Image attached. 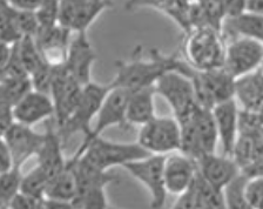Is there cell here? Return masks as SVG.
<instances>
[{"label": "cell", "instance_id": "obj_12", "mask_svg": "<svg viewBox=\"0 0 263 209\" xmlns=\"http://www.w3.org/2000/svg\"><path fill=\"white\" fill-rule=\"evenodd\" d=\"M113 6L110 0H60L59 24L72 32H87L99 15Z\"/></svg>", "mask_w": 263, "mask_h": 209}, {"label": "cell", "instance_id": "obj_36", "mask_svg": "<svg viewBox=\"0 0 263 209\" xmlns=\"http://www.w3.org/2000/svg\"><path fill=\"white\" fill-rule=\"evenodd\" d=\"M40 201L20 192L12 199L8 209H39Z\"/></svg>", "mask_w": 263, "mask_h": 209}, {"label": "cell", "instance_id": "obj_5", "mask_svg": "<svg viewBox=\"0 0 263 209\" xmlns=\"http://www.w3.org/2000/svg\"><path fill=\"white\" fill-rule=\"evenodd\" d=\"M156 94L161 96L178 121L192 116L199 106L194 85L191 78L172 71L163 74L155 84Z\"/></svg>", "mask_w": 263, "mask_h": 209}, {"label": "cell", "instance_id": "obj_43", "mask_svg": "<svg viewBox=\"0 0 263 209\" xmlns=\"http://www.w3.org/2000/svg\"><path fill=\"white\" fill-rule=\"evenodd\" d=\"M4 78H5V71H4V68H0V81H2Z\"/></svg>", "mask_w": 263, "mask_h": 209}, {"label": "cell", "instance_id": "obj_25", "mask_svg": "<svg viewBox=\"0 0 263 209\" xmlns=\"http://www.w3.org/2000/svg\"><path fill=\"white\" fill-rule=\"evenodd\" d=\"M31 89L33 87L30 77H5L0 81V108L13 109Z\"/></svg>", "mask_w": 263, "mask_h": 209}, {"label": "cell", "instance_id": "obj_23", "mask_svg": "<svg viewBox=\"0 0 263 209\" xmlns=\"http://www.w3.org/2000/svg\"><path fill=\"white\" fill-rule=\"evenodd\" d=\"M193 121H194V128L201 153L202 155L215 153L217 143H219V135H217L216 124L212 109L199 105L193 114Z\"/></svg>", "mask_w": 263, "mask_h": 209}, {"label": "cell", "instance_id": "obj_40", "mask_svg": "<svg viewBox=\"0 0 263 209\" xmlns=\"http://www.w3.org/2000/svg\"><path fill=\"white\" fill-rule=\"evenodd\" d=\"M247 0H223V5L227 18L234 17L245 12Z\"/></svg>", "mask_w": 263, "mask_h": 209}, {"label": "cell", "instance_id": "obj_30", "mask_svg": "<svg viewBox=\"0 0 263 209\" xmlns=\"http://www.w3.org/2000/svg\"><path fill=\"white\" fill-rule=\"evenodd\" d=\"M22 180L23 173L22 168L19 167L0 174V207L8 209L12 199L20 193Z\"/></svg>", "mask_w": 263, "mask_h": 209}, {"label": "cell", "instance_id": "obj_41", "mask_svg": "<svg viewBox=\"0 0 263 209\" xmlns=\"http://www.w3.org/2000/svg\"><path fill=\"white\" fill-rule=\"evenodd\" d=\"M246 12L257 15H263V0H247Z\"/></svg>", "mask_w": 263, "mask_h": 209}, {"label": "cell", "instance_id": "obj_2", "mask_svg": "<svg viewBox=\"0 0 263 209\" xmlns=\"http://www.w3.org/2000/svg\"><path fill=\"white\" fill-rule=\"evenodd\" d=\"M183 44L187 63L197 71L223 68L226 40L223 33L211 26L192 28Z\"/></svg>", "mask_w": 263, "mask_h": 209}, {"label": "cell", "instance_id": "obj_4", "mask_svg": "<svg viewBox=\"0 0 263 209\" xmlns=\"http://www.w3.org/2000/svg\"><path fill=\"white\" fill-rule=\"evenodd\" d=\"M110 88H112L110 84L102 85L94 81H89L88 84L84 85L79 102L76 109L73 110L72 116L65 121L60 128H57L64 141L78 133H82L84 137L89 133L92 128L90 124L93 119L97 118L102 102L106 99Z\"/></svg>", "mask_w": 263, "mask_h": 209}, {"label": "cell", "instance_id": "obj_34", "mask_svg": "<svg viewBox=\"0 0 263 209\" xmlns=\"http://www.w3.org/2000/svg\"><path fill=\"white\" fill-rule=\"evenodd\" d=\"M15 22L23 36H33L39 31V23L35 12L15 10Z\"/></svg>", "mask_w": 263, "mask_h": 209}, {"label": "cell", "instance_id": "obj_20", "mask_svg": "<svg viewBox=\"0 0 263 209\" xmlns=\"http://www.w3.org/2000/svg\"><path fill=\"white\" fill-rule=\"evenodd\" d=\"M63 143L64 140L58 129L48 126L45 132L43 145L36 154V160H38L36 165L46 173L49 181L59 175L67 165V160L64 157Z\"/></svg>", "mask_w": 263, "mask_h": 209}, {"label": "cell", "instance_id": "obj_39", "mask_svg": "<svg viewBox=\"0 0 263 209\" xmlns=\"http://www.w3.org/2000/svg\"><path fill=\"white\" fill-rule=\"evenodd\" d=\"M15 122L13 112L8 108H0V138L5 137V134Z\"/></svg>", "mask_w": 263, "mask_h": 209}, {"label": "cell", "instance_id": "obj_3", "mask_svg": "<svg viewBox=\"0 0 263 209\" xmlns=\"http://www.w3.org/2000/svg\"><path fill=\"white\" fill-rule=\"evenodd\" d=\"M151 155L138 142H114L97 138L73 161H80L100 172H108L115 166L123 167L135 160Z\"/></svg>", "mask_w": 263, "mask_h": 209}, {"label": "cell", "instance_id": "obj_46", "mask_svg": "<svg viewBox=\"0 0 263 209\" xmlns=\"http://www.w3.org/2000/svg\"><path fill=\"white\" fill-rule=\"evenodd\" d=\"M110 209H115V208H110Z\"/></svg>", "mask_w": 263, "mask_h": 209}, {"label": "cell", "instance_id": "obj_26", "mask_svg": "<svg viewBox=\"0 0 263 209\" xmlns=\"http://www.w3.org/2000/svg\"><path fill=\"white\" fill-rule=\"evenodd\" d=\"M248 176L241 173L223 189V199L227 209H255L247 199L246 182Z\"/></svg>", "mask_w": 263, "mask_h": 209}, {"label": "cell", "instance_id": "obj_19", "mask_svg": "<svg viewBox=\"0 0 263 209\" xmlns=\"http://www.w3.org/2000/svg\"><path fill=\"white\" fill-rule=\"evenodd\" d=\"M71 33V30L60 24L52 27L39 28L34 39L39 50L48 63L52 65L65 63L69 44L72 40Z\"/></svg>", "mask_w": 263, "mask_h": 209}, {"label": "cell", "instance_id": "obj_31", "mask_svg": "<svg viewBox=\"0 0 263 209\" xmlns=\"http://www.w3.org/2000/svg\"><path fill=\"white\" fill-rule=\"evenodd\" d=\"M23 38L15 22V10L7 6L0 11V42L7 45H14Z\"/></svg>", "mask_w": 263, "mask_h": 209}, {"label": "cell", "instance_id": "obj_15", "mask_svg": "<svg viewBox=\"0 0 263 209\" xmlns=\"http://www.w3.org/2000/svg\"><path fill=\"white\" fill-rule=\"evenodd\" d=\"M240 110L235 98L220 102L212 108L222 154L227 157L233 158L237 139L240 137Z\"/></svg>", "mask_w": 263, "mask_h": 209}, {"label": "cell", "instance_id": "obj_14", "mask_svg": "<svg viewBox=\"0 0 263 209\" xmlns=\"http://www.w3.org/2000/svg\"><path fill=\"white\" fill-rule=\"evenodd\" d=\"M163 174L167 193L173 195H181L195 182L197 161L181 151L168 154L164 159Z\"/></svg>", "mask_w": 263, "mask_h": 209}, {"label": "cell", "instance_id": "obj_17", "mask_svg": "<svg viewBox=\"0 0 263 209\" xmlns=\"http://www.w3.org/2000/svg\"><path fill=\"white\" fill-rule=\"evenodd\" d=\"M45 133H38L31 126L14 122L5 134L8 147L13 155L15 167L22 168L28 159L36 157L44 142Z\"/></svg>", "mask_w": 263, "mask_h": 209}, {"label": "cell", "instance_id": "obj_28", "mask_svg": "<svg viewBox=\"0 0 263 209\" xmlns=\"http://www.w3.org/2000/svg\"><path fill=\"white\" fill-rule=\"evenodd\" d=\"M16 46H18L19 55L22 58L28 75H31L45 61H47L39 50L35 39L33 36H23L22 40L16 43Z\"/></svg>", "mask_w": 263, "mask_h": 209}, {"label": "cell", "instance_id": "obj_16", "mask_svg": "<svg viewBox=\"0 0 263 209\" xmlns=\"http://www.w3.org/2000/svg\"><path fill=\"white\" fill-rule=\"evenodd\" d=\"M97 61V52L90 44L87 32H80L71 40L65 65L78 83L82 86L88 84L92 74V67Z\"/></svg>", "mask_w": 263, "mask_h": 209}, {"label": "cell", "instance_id": "obj_7", "mask_svg": "<svg viewBox=\"0 0 263 209\" xmlns=\"http://www.w3.org/2000/svg\"><path fill=\"white\" fill-rule=\"evenodd\" d=\"M191 78L200 106L212 109L220 102L235 98L236 80L224 68L197 71L192 68Z\"/></svg>", "mask_w": 263, "mask_h": 209}, {"label": "cell", "instance_id": "obj_10", "mask_svg": "<svg viewBox=\"0 0 263 209\" xmlns=\"http://www.w3.org/2000/svg\"><path fill=\"white\" fill-rule=\"evenodd\" d=\"M164 159L166 155L151 154L123 166L134 179L147 188L151 196L149 206L152 209H161L166 203L168 193L164 186Z\"/></svg>", "mask_w": 263, "mask_h": 209}, {"label": "cell", "instance_id": "obj_33", "mask_svg": "<svg viewBox=\"0 0 263 209\" xmlns=\"http://www.w3.org/2000/svg\"><path fill=\"white\" fill-rule=\"evenodd\" d=\"M52 68L53 65L48 61L41 65L40 67L35 69L34 72L30 75L32 87L35 91H39L41 93L48 94L51 91V81H52Z\"/></svg>", "mask_w": 263, "mask_h": 209}, {"label": "cell", "instance_id": "obj_35", "mask_svg": "<svg viewBox=\"0 0 263 209\" xmlns=\"http://www.w3.org/2000/svg\"><path fill=\"white\" fill-rule=\"evenodd\" d=\"M196 181V180H195ZM197 204V189L196 183L189 188L188 191L182 193L181 195H178L175 203L173 204L171 209H195Z\"/></svg>", "mask_w": 263, "mask_h": 209}, {"label": "cell", "instance_id": "obj_32", "mask_svg": "<svg viewBox=\"0 0 263 209\" xmlns=\"http://www.w3.org/2000/svg\"><path fill=\"white\" fill-rule=\"evenodd\" d=\"M40 28L52 27L59 24L60 0H44L41 6L35 11Z\"/></svg>", "mask_w": 263, "mask_h": 209}, {"label": "cell", "instance_id": "obj_6", "mask_svg": "<svg viewBox=\"0 0 263 209\" xmlns=\"http://www.w3.org/2000/svg\"><path fill=\"white\" fill-rule=\"evenodd\" d=\"M137 142L148 153L154 155L180 151L181 126L174 117H155L140 127Z\"/></svg>", "mask_w": 263, "mask_h": 209}, {"label": "cell", "instance_id": "obj_1", "mask_svg": "<svg viewBox=\"0 0 263 209\" xmlns=\"http://www.w3.org/2000/svg\"><path fill=\"white\" fill-rule=\"evenodd\" d=\"M141 48L137 47L130 60H119L115 63L117 74L112 80V86L122 87L128 91L155 86L156 81L168 72H180L184 60L178 54L166 55L156 48L149 51V58H141Z\"/></svg>", "mask_w": 263, "mask_h": 209}, {"label": "cell", "instance_id": "obj_13", "mask_svg": "<svg viewBox=\"0 0 263 209\" xmlns=\"http://www.w3.org/2000/svg\"><path fill=\"white\" fill-rule=\"evenodd\" d=\"M197 172L204 182L214 189L223 192L228 184L242 172L232 157L224 154L208 153L197 160Z\"/></svg>", "mask_w": 263, "mask_h": 209}, {"label": "cell", "instance_id": "obj_11", "mask_svg": "<svg viewBox=\"0 0 263 209\" xmlns=\"http://www.w3.org/2000/svg\"><path fill=\"white\" fill-rule=\"evenodd\" d=\"M263 61V43L235 36L226 46L223 68L237 80L260 69Z\"/></svg>", "mask_w": 263, "mask_h": 209}, {"label": "cell", "instance_id": "obj_9", "mask_svg": "<svg viewBox=\"0 0 263 209\" xmlns=\"http://www.w3.org/2000/svg\"><path fill=\"white\" fill-rule=\"evenodd\" d=\"M82 87L84 86L69 74L65 63L53 65L49 97L52 98L54 104L57 128H60L72 116L73 110L79 102Z\"/></svg>", "mask_w": 263, "mask_h": 209}, {"label": "cell", "instance_id": "obj_29", "mask_svg": "<svg viewBox=\"0 0 263 209\" xmlns=\"http://www.w3.org/2000/svg\"><path fill=\"white\" fill-rule=\"evenodd\" d=\"M105 188L97 186L79 192L72 201V207L74 209H109Z\"/></svg>", "mask_w": 263, "mask_h": 209}, {"label": "cell", "instance_id": "obj_21", "mask_svg": "<svg viewBox=\"0 0 263 209\" xmlns=\"http://www.w3.org/2000/svg\"><path fill=\"white\" fill-rule=\"evenodd\" d=\"M155 96L154 86L130 92L126 110L127 125L141 127L156 117Z\"/></svg>", "mask_w": 263, "mask_h": 209}, {"label": "cell", "instance_id": "obj_27", "mask_svg": "<svg viewBox=\"0 0 263 209\" xmlns=\"http://www.w3.org/2000/svg\"><path fill=\"white\" fill-rule=\"evenodd\" d=\"M49 183V178L46 173L36 165L27 174L23 175L20 192L36 200L46 198V191Z\"/></svg>", "mask_w": 263, "mask_h": 209}, {"label": "cell", "instance_id": "obj_18", "mask_svg": "<svg viewBox=\"0 0 263 209\" xmlns=\"http://www.w3.org/2000/svg\"><path fill=\"white\" fill-rule=\"evenodd\" d=\"M15 122L33 127L54 117V104L48 94L31 89L12 109Z\"/></svg>", "mask_w": 263, "mask_h": 209}, {"label": "cell", "instance_id": "obj_44", "mask_svg": "<svg viewBox=\"0 0 263 209\" xmlns=\"http://www.w3.org/2000/svg\"><path fill=\"white\" fill-rule=\"evenodd\" d=\"M260 71H261V73L263 74V61H262V65H261V67H260Z\"/></svg>", "mask_w": 263, "mask_h": 209}, {"label": "cell", "instance_id": "obj_24", "mask_svg": "<svg viewBox=\"0 0 263 209\" xmlns=\"http://www.w3.org/2000/svg\"><path fill=\"white\" fill-rule=\"evenodd\" d=\"M77 193V176L72 166L67 163L65 169L49 181L46 191V198L60 201V202L72 203V201L76 199Z\"/></svg>", "mask_w": 263, "mask_h": 209}, {"label": "cell", "instance_id": "obj_22", "mask_svg": "<svg viewBox=\"0 0 263 209\" xmlns=\"http://www.w3.org/2000/svg\"><path fill=\"white\" fill-rule=\"evenodd\" d=\"M222 32H226L230 39L235 36H245L263 43V15L245 11L226 19Z\"/></svg>", "mask_w": 263, "mask_h": 209}, {"label": "cell", "instance_id": "obj_42", "mask_svg": "<svg viewBox=\"0 0 263 209\" xmlns=\"http://www.w3.org/2000/svg\"><path fill=\"white\" fill-rule=\"evenodd\" d=\"M7 6H10V0H0V11L6 9Z\"/></svg>", "mask_w": 263, "mask_h": 209}, {"label": "cell", "instance_id": "obj_45", "mask_svg": "<svg viewBox=\"0 0 263 209\" xmlns=\"http://www.w3.org/2000/svg\"><path fill=\"white\" fill-rule=\"evenodd\" d=\"M0 209H6V208H3V207H0Z\"/></svg>", "mask_w": 263, "mask_h": 209}, {"label": "cell", "instance_id": "obj_37", "mask_svg": "<svg viewBox=\"0 0 263 209\" xmlns=\"http://www.w3.org/2000/svg\"><path fill=\"white\" fill-rule=\"evenodd\" d=\"M14 167L13 155H12L10 147H8L5 139L0 138V174L13 169Z\"/></svg>", "mask_w": 263, "mask_h": 209}, {"label": "cell", "instance_id": "obj_38", "mask_svg": "<svg viewBox=\"0 0 263 209\" xmlns=\"http://www.w3.org/2000/svg\"><path fill=\"white\" fill-rule=\"evenodd\" d=\"M43 3L44 0H10V6L18 11L35 12Z\"/></svg>", "mask_w": 263, "mask_h": 209}, {"label": "cell", "instance_id": "obj_8", "mask_svg": "<svg viewBox=\"0 0 263 209\" xmlns=\"http://www.w3.org/2000/svg\"><path fill=\"white\" fill-rule=\"evenodd\" d=\"M130 92L132 91L126 88L112 86L106 99L102 102L100 110H99L96 124L84 138V141L72 158L80 157L86 147L97 138H100L106 129L114 126H128L126 121V110Z\"/></svg>", "mask_w": 263, "mask_h": 209}]
</instances>
